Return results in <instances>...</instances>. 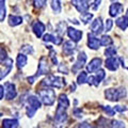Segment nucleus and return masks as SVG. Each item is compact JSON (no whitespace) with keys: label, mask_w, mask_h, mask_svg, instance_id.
<instances>
[{"label":"nucleus","mask_w":128,"mask_h":128,"mask_svg":"<svg viewBox=\"0 0 128 128\" xmlns=\"http://www.w3.org/2000/svg\"><path fill=\"white\" fill-rule=\"evenodd\" d=\"M75 88H76V84H74V83H72V86H70V91H72V92L75 91Z\"/></svg>","instance_id":"49530a36"},{"label":"nucleus","mask_w":128,"mask_h":128,"mask_svg":"<svg viewBox=\"0 0 128 128\" xmlns=\"http://www.w3.org/2000/svg\"><path fill=\"white\" fill-rule=\"evenodd\" d=\"M6 59H8L6 50L2 46H0V65H3V63L6 61Z\"/></svg>","instance_id":"c85d7f7f"},{"label":"nucleus","mask_w":128,"mask_h":128,"mask_svg":"<svg viewBox=\"0 0 128 128\" xmlns=\"http://www.w3.org/2000/svg\"><path fill=\"white\" fill-rule=\"evenodd\" d=\"M81 127H90V125H86V123H82V125H80Z\"/></svg>","instance_id":"de8ad7c7"},{"label":"nucleus","mask_w":128,"mask_h":128,"mask_svg":"<svg viewBox=\"0 0 128 128\" xmlns=\"http://www.w3.org/2000/svg\"><path fill=\"white\" fill-rule=\"evenodd\" d=\"M33 2H34V6L38 8V9L44 8L46 6V0H33Z\"/></svg>","instance_id":"e433bc0d"},{"label":"nucleus","mask_w":128,"mask_h":128,"mask_svg":"<svg viewBox=\"0 0 128 128\" xmlns=\"http://www.w3.org/2000/svg\"><path fill=\"white\" fill-rule=\"evenodd\" d=\"M112 26H113V22L111 19H107L106 20V24H105V31H111L112 29Z\"/></svg>","instance_id":"4c0bfd02"},{"label":"nucleus","mask_w":128,"mask_h":128,"mask_svg":"<svg viewBox=\"0 0 128 128\" xmlns=\"http://www.w3.org/2000/svg\"><path fill=\"white\" fill-rule=\"evenodd\" d=\"M41 86L62 89V88L65 86V80L62 77H58V76H54V75H49L47 78H45L41 82Z\"/></svg>","instance_id":"f03ea898"},{"label":"nucleus","mask_w":128,"mask_h":128,"mask_svg":"<svg viewBox=\"0 0 128 128\" xmlns=\"http://www.w3.org/2000/svg\"><path fill=\"white\" fill-rule=\"evenodd\" d=\"M124 8L120 2H113L112 4L110 6V9H109V14L111 17H115V16L120 15L123 12Z\"/></svg>","instance_id":"4468645a"},{"label":"nucleus","mask_w":128,"mask_h":128,"mask_svg":"<svg viewBox=\"0 0 128 128\" xmlns=\"http://www.w3.org/2000/svg\"><path fill=\"white\" fill-rule=\"evenodd\" d=\"M116 54V48L115 47H108L105 50V54L106 57H113Z\"/></svg>","instance_id":"473e14b6"},{"label":"nucleus","mask_w":128,"mask_h":128,"mask_svg":"<svg viewBox=\"0 0 128 128\" xmlns=\"http://www.w3.org/2000/svg\"><path fill=\"white\" fill-rule=\"evenodd\" d=\"M38 110L34 109V108H32L30 106L27 105V108H26V112H27V116L28 118H33V115L35 114V112H36Z\"/></svg>","instance_id":"c9c22d12"},{"label":"nucleus","mask_w":128,"mask_h":128,"mask_svg":"<svg viewBox=\"0 0 128 128\" xmlns=\"http://www.w3.org/2000/svg\"><path fill=\"white\" fill-rule=\"evenodd\" d=\"M72 3L77 9V11L80 12V14L83 13V12H86L89 9L88 0H72Z\"/></svg>","instance_id":"9b49d317"},{"label":"nucleus","mask_w":128,"mask_h":128,"mask_svg":"<svg viewBox=\"0 0 128 128\" xmlns=\"http://www.w3.org/2000/svg\"><path fill=\"white\" fill-rule=\"evenodd\" d=\"M75 42L74 41H68V42H65L63 45V52L65 54L66 56H70L75 51Z\"/></svg>","instance_id":"aec40b11"},{"label":"nucleus","mask_w":128,"mask_h":128,"mask_svg":"<svg viewBox=\"0 0 128 128\" xmlns=\"http://www.w3.org/2000/svg\"><path fill=\"white\" fill-rule=\"evenodd\" d=\"M58 107H61L63 109H67L70 107V100L65 94H61L58 99Z\"/></svg>","instance_id":"412c9836"},{"label":"nucleus","mask_w":128,"mask_h":128,"mask_svg":"<svg viewBox=\"0 0 128 128\" xmlns=\"http://www.w3.org/2000/svg\"><path fill=\"white\" fill-rule=\"evenodd\" d=\"M59 72L62 74H68V70H67L66 65H64V64H60L59 65Z\"/></svg>","instance_id":"ea45409f"},{"label":"nucleus","mask_w":128,"mask_h":128,"mask_svg":"<svg viewBox=\"0 0 128 128\" xmlns=\"http://www.w3.org/2000/svg\"><path fill=\"white\" fill-rule=\"evenodd\" d=\"M102 110L106 112L107 115H109V116H113L114 113H115V110L112 109L110 106H102Z\"/></svg>","instance_id":"f704fd0d"},{"label":"nucleus","mask_w":128,"mask_h":128,"mask_svg":"<svg viewBox=\"0 0 128 128\" xmlns=\"http://www.w3.org/2000/svg\"><path fill=\"white\" fill-rule=\"evenodd\" d=\"M74 114L76 118H81L82 116V113H81V110L80 109H75L74 110Z\"/></svg>","instance_id":"37998d69"},{"label":"nucleus","mask_w":128,"mask_h":128,"mask_svg":"<svg viewBox=\"0 0 128 128\" xmlns=\"http://www.w3.org/2000/svg\"><path fill=\"white\" fill-rule=\"evenodd\" d=\"M67 35L70 36V38H72V41L77 43L82 38V32L80 30L75 29V28H73V27H70L68 29H67Z\"/></svg>","instance_id":"f8f14e48"},{"label":"nucleus","mask_w":128,"mask_h":128,"mask_svg":"<svg viewBox=\"0 0 128 128\" xmlns=\"http://www.w3.org/2000/svg\"><path fill=\"white\" fill-rule=\"evenodd\" d=\"M4 88H3L2 86H0V100L3 98V96H4Z\"/></svg>","instance_id":"c03bdc74"},{"label":"nucleus","mask_w":128,"mask_h":128,"mask_svg":"<svg viewBox=\"0 0 128 128\" xmlns=\"http://www.w3.org/2000/svg\"><path fill=\"white\" fill-rule=\"evenodd\" d=\"M6 0H0V22H3L6 15V9L4 4Z\"/></svg>","instance_id":"bb28decb"},{"label":"nucleus","mask_w":128,"mask_h":128,"mask_svg":"<svg viewBox=\"0 0 128 128\" xmlns=\"http://www.w3.org/2000/svg\"><path fill=\"white\" fill-rule=\"evenodd\" d=\"M3 65H4L3 66V68L0 70V81H1L4 77H6V76L9 75L10 72L12 70V68H13V60L8 58L6 61L3 63Z\"/></svg>","instance_id":"1a4fd4ad"},{"label":"nucleus","mask_w":128,"mask_h":128,"mask_svg":"<svg viewBox=\"0 0 128 128\" xmlns=\"http://www.w3.org/2000/svg\"><path fill=\"white\" fill-rule=\"evenodd\" d=\"M1 115H2V113H1V112H0V116H1Z\"/></svg>","instance_id":"8fccbe9b"},{"label":"nucleus","mask_w":128,"mask_h":128,"mask_svg":"<svg viewBox=\"0 0 128 128\" xmlns=\"http://www.w3.org/2000/svg\"><path fill=\"white\" fill-rule=\"evenodd\" d=\"M100 43H102V46H109L113 43V41H112V38L109 36V35H102V38H100Z\"/></svg>","instance_id":"c756f323"},{"label":"nucleus","mask_w":128,"mask_h":128,"mask_svg":"<svg viewBox=\"0 0 128 128\" xmlns=\"http://www.w3.org/2000/svg\"><path fill=\"white\" fill-rule=\"evenodd\" d=\"M126 17L128 18V9H127V13H126Z\"/></svg>","instance_id":"09e8293b"},{"label":"nucleus","mask_w":128,"mask_h":128,"mask_svg":"<svg viewBox=\"0 0 128 128\" xmlns=\"http://www.w3.org/2000/svg\"><path fill=\"white\" fill-rule=\"evenodd\" d=\"M20 50H22V54H32L34 52L33 47H32L31 45H24Z\"/></svg>","instance_id":"2f4dec72"},{"label":"nucleus","mask_w":128,"mask_h":128,"mask_svg":"<svg viewBox=\"0 0 128 128\" xmlns=\"http://www.w3.org/2000/svg\"><path fill=\"white\" fill-rule=\"evenodd\" d=\"M50 6H51V9H52V11L56 14L61 13V10H62L61 0H50Z\"/></svg>","instance_id":"b1692460"},{"label":"nucleus","mask_w":128,"mask_h":128,"mask_svg":"<svg viewBox=\"0 0 128 128\" xmlns=\"http://www.w3.org/2000/svg\"><path fill=\"white\" fill-rule=\"evenodd\" d=\"M112 1H113V0H112Z\"/></svg>","instance_id":"3c124183"},{"label":"nucleus","mask_w":128,"mask_h":128,"mask_svg":"<svg viewBox=\"0 0 128 128\" xmlns=\"http://www.w3.org/2000/svg\"><path fill=\"white\" fill-rule=\"evenodd\" d=\"M100 66H102V59L94 58L89 64H88L86 70H88V72H90V73H94V72L98 70L100 68Z\"/></svg>","instance_id":"2eb2a0df"},{"label":"nucleus","mask_w":128,"mask_h":128,"mask_svg":"<svg viewBox=\"0 0 128 128\" xmlns=\"http://www.w3.org/2000/svg\"><path fill=\"white\" fill-rule=\"evenodd\" d=\"M49 58L51 59V62H52L54 65H57L58 64V59H57V54L54 49L50 48V54H49Z\"/></svg>","instance_id":"72a5a7b5"},{"label":"nucleus","mask_w":128,"mask_h":128,"mask_svg":"<svg viewBox=\"0 0 128 128\" xmlns=\"http://www.w3.org/2000/svg\"><path fill=\"white\" fill-rule=\"evenodd\" d=\"M4 95H6V98L8 100L14 99L16 97V95H17L15 84H13V83H11V82H6L4 83Z\"/></svg>","instance_id":"423d86ee"},{"label":"nucleus","mask_w":128,"mask_h":128,"mask_svg":"<svg viewBox=\"0 0 128 128\" xmlns=\"http://www.w3.org/2000/svg\"><path fill=\"white\" fill-rule=\"evenodd\" d=\"M127 70H128V68H127Z\"/></svg>","instance_id":"864d4df0"},{"label":"nucleus","mask_w":128,"mask_h":128,"mask_svg":"<svg viewBox=\"0 0 128 128\" xmlns=\"http://www.w3.org/2000/svg\"><path fill=\"white\" fill-rule=\"evenodd\" d=\"M66 109H63L61 107L57 108L56 111V116H54V121L58 125H62L67 121V113H66Z\"/></svg>","instance_id":"0eeeda50"},{"label":"nucleus","mask_w":128,"mask_h":128,"mask_svg":"<svg viewBox=\"0 0 128 128\" xmlns=\"http://www.w3.org/2000/svg\"><path fill=\"white\" fill-rule=\"evenodd\" d=\"M2 125L4 128H16L19 126V123L15 118H6V120H3Z\"/></svg>","instance_id":"4be33fe9"},{"label":"nucleus","mask_w":128,"mask_h":128,"mask_svg":"<svg viewBox=\"0 0 128 128\" xmlns=\"http://www.w3.org/2000/svg\"><path fill=\"white\" fill-rule=\"evenodd\" d=\"M22 24V18L20 16H16V15H11L9 17V25L12 27H16L18 25Z\"/></svg>","instance_id":"5701e85b"},{"label":"nucleus","mask_w":128,"mask_h":128,"mask_svg":"<svg viewBox=\"0 0 128 128\" xmlns=\"http://www.w3.org/2000/svg\"><path fill=\"white\" fill-rule=\"evenodd\" d=\"M38 95L40 96L42 102L46 106H52L56 100V93L54 90L46 88V89L38 91Z\"/></svg>","instance_id":"f257e3e1"},{"label":"nucleus","mask_w":128,"mask_h":128,"mask_svg":"<svg viewBox=\"0 0 128 128\" xmlns=\"http://www.w3.org/2000/svg\"><path fill=\"white\" fill-rule=\"evenodd\" d=\"M35 78H36L35 76H33V77H28V78H27V80H28V82H29V83H33Z\"/></svg>","instance_id":"a18cd8bd"},{"label":"nucleus","mask_w":128,"mask_h":128,"mask_svg":"<svg viewBox=\"0 0 128 128\" xmlns=\"http://www.w3.org/2000/svg\"><path fill=\"white\" fill-rule=\"evenodd\" d=\"M27 105L32 107V108H34V109L38 110L40 108H41V106H42V102L38 97L31 95V96H29V97L27 98Z\"/></svg>","instance_id":"a211bd4d"},{"label":"nucleus","mask_w":128,"mask_h":128,"mask_svg":"<svg viewBox=\"0 0 128 128\" xmlns=\"http://www.w3.org/2000/svg\"><path fill=\"white\" fill-rule=\"evenodd\" d=\"M91 31H92V33H94L95 35L96 34H100L102 32L104 31V25H102V18H96L95 20L92 22Z\"/></svg>","instance_id":"ddd939ff"},{"label":"nucleus","mask_w":128,"mask_h":128,"mask_svg":"<svg viewBox=\"0 0 128 128\" xmlns=\"http://www.w3.org/2000/svg\"><path fill=\"white\" fill-rule=\"evenodd\" d=\"M111 126L112 127H125V123L121 121H113V122H111Z\"/></svg>","instance_id":"58836bf2"},{"label":"nucleus","mask_w":128,"mask_h":128,"mask_svg":"<svg viewBox=\"0 0 128 128\" xmlns=\"http://www.w3.org/2000/svg\"><path fill=\"white\" fill-rule=\"evenodd\" d=\"M43 41L44 42H52L56 45H60V44L62 43V38L57 36V35H52L50 33H47L43 36Z\"/></svg>","instance_id":"6ab92c4d"},{"label":"nucleus","mask_w":128,"mask_h":128,"mask_svg":"<svg viewBox=\"0 0 128 128\" xmlns=\"http://www.w3.org/2000/svg\"><path fill=\"white\" fill-rule=\"evenodd\" d=\"M100 2H102V0H94V2H93V9L94 10H97L98 9V6H99V4H100Z\"/></svg>","instance_id":"79ce46f5"},{"label":"nucleus","mask_w":128,"mask_h":128,"mask_svg":"<svg viewBox=\"0 0 128 128\" xmlns=\"http://www.w3.org/2000/svg\"><path fill=\"white\" fill-rule=\"evenodd\" d=\"M88 81V75L86 72H81L78 77H77V83L78 84H83V83H86Z\"/></svg>","instance_id":"cd10ccee"},{"label":"nucleus","mask_w":128,"mask_h":128,"mask_svg":"<svg viewBox=\"0 0 128 128\" xmlns=\"http://www.w3.org/2000/svg\"><path fill=\"white\" fill-rule=\"evenodd\" d=\"M88 1H89V0H88Z\"/></svg>","instance_id":"603ef678"},{"label":"nucleus","mask_w":128,"mask_h":128,"mask_svg":"<svg viewBox=\"0 0 128 128\" xmlns=\"http://www.w3.org/2000/svg\"><path fill=\"white\" fill-rule=\"evenodd\" d=\"M106 67L109 70H116L118 68V60L115 59L114 57H108V59L106 60Z\"/></svg>","instance_id":"f3484780"},{"label":"nucleus","mask_w":128,"mask_h":128,"mask_svg":"<svg viewBox=\"0 0 128 128\" xmlns=\"http://www.w3.org/2000/svg\"><path fill=\"white\" fill-rule=\"evenodd\" d=\"M114 110L118 111V112H125L127 110L126 107H123V106H115L114 107Z\"/></svg>","instance_id":"a19ab883"},{"label":"nucleus","mask_w":128,"mask_h":128,"mask_svg":"<svg viewBox=\"0 0 128 128\" xmlns=\"http://www.w3.org/2000/svg\"><path fill=\"white\" fill-rule=\"evenodd\" d=\"M27 62H28V59L24 54H19L17 56V58H16V64H17V66L19 68H22L27 64Z\"/></svg>","instance_id":"a878e982"},{"label":"nucleus","mask_w":128,"mask_h":128,"mask_svg":"<svg viewBox=\"0 0 128 128\" xmlns=\"http://www.w3.org/2000/svg\"><path fill=\"white\" fill-rule=\"evenodd\" d=\"M127 92L125 88H118V89H108L105 91V96L110 102H118L121 98L125 97Z\"/></svg>","instance_id":"7ed1b4c3"},{"label":"nucleus","mask_w":128,"mask_h":128,"mask_svg":"<svg viewBox=\"0 0 128 128\" xmlns=\"http://www.w3.org/2000/svg\"><path fill=\"white\" fill-rule=\"evenodd\" d=\"M86 62V52L81 51V52H79L78 57H77V61H76V63L74 64V66H73V72L74 73H76V72L81 70L82 67L84 66Z\"/></svg>","instance_id":"6e6552de"},{"label":"nucleus","mask_w":128,"mask_h":128,"mask_svg":"<svg viewBox=\"0 0 128 128\" xmlns=\"http://www.w3.org/2000/svg\"><path fill=\"white\" fill-rule=\"evenodd\" d=\"M32 30H33L34 34L36 35L38 38H41L44 33V31H45V25H44L43 22L36 20L32 24Z\"/></svg>","instance_id":"dca6fc26"},{"label":"nucleus","mask_w":128,"mask_h":128,"mask_svg":"<svg viewBox=\"0 0 128 128\" xmlns=\"http://www.w3.org/2000/svg\"><path fill=\"white\" fill-rule=\"evenodd\" d=\"M100 45H102L100 40H98L96 38L94 33L88 34V46H89V48H91L93 50H97L100 47Z\"/></svg>","instance_id":"9d476101"},{"label":"nucleus","mask_w":128,"mask_h":128,"mask_svg":"<svg viewBox=\"0 0 128 128\" xmlns=\"http://www.w3.org/2000/svg\"><path fill=\"white\" fill-rule=\"evenodd\" d=\"M49 72V64H48L47 58L42 57L38 61V73L35 75V77H40L42 75H45Z\"/></svg>","instance_id":"39448f33"},{"label":"nucleus","mask_w":128,"mask_h":128,"mask_svg":"<svg viewBox=\"0 0 128 128\" xmlns=\"http://www.w3.org/2000/svg\"><path fill=\"white\" fill-rule=\"evenodd\" d=\"M116 25L120 29L122 30H126V28L128 27V18L126 16H122L116 19Z\"/></svg>","instance_id":"393cba45"},{"label":"nucleus","mask_w":128,"mask_h":128,"mask_svg":"<svg viewBox=\"0 0 128 128\" xmlns=\"http://www.w3.org/2000/svg\"><path fill=\"white\" fill-rule=\"evenodd\" d=\"M92 18H93V14L86 13V12H83V13H81V20L84 22V24L90 22V20H91Z\"/></svg>","instance_id":"7c9ffc66"},{"label":"nucleus","mask_w":128,"mask_h":128,"mask_svg":"<svg viewBox=\"0 0 128 128\" xmlns=\"http://www.w3.org/2000/svg\"><path fill=\"white\" fill-rule=\"evenodd\" d=\"M105 70H98L97 74L96 76H90V77H88V83H89L90 86H98V84L100 83L102 80L105 78Z\"/></svg>","instance_id":"20e7f679"}]
</instances>
